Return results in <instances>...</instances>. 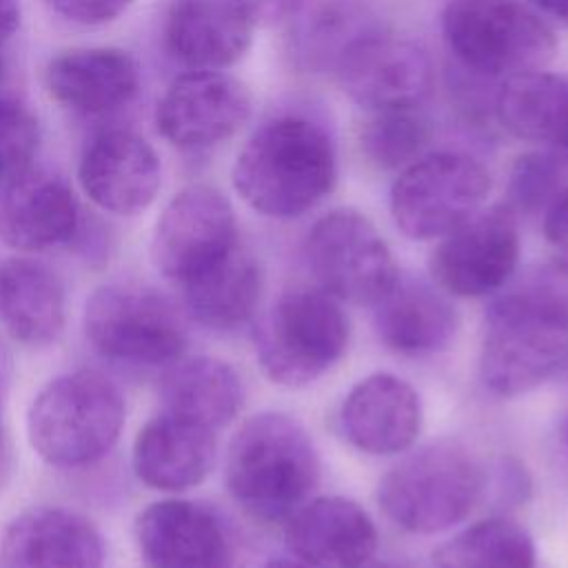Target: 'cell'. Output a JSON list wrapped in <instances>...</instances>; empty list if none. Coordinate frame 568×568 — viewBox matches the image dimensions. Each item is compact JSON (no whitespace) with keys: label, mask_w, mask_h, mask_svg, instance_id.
Masks as SVG:
<instances>
[{"label":"cell","mask_w":568,"mask_h":568,"mask_svg":"<svg viewBox=\"0 0 568 568\" xmlns=\"http://www.w3.org/2000/svg\"><path fill=\"white\" fill-rule=\"evenodd\" d=\"M568 368V277L552 268L521 277L488 313L479 373L495 395H524Z\"/></svg>","instance_id":"cell-1"},{"label":"cell","mask_w":568,"mask_h":568,"mask_svg":"<svg viewBox=\"0 0 568 568\" xmlns=\"http://www.w3.org/2000/svg\"><path fill=\"white\" fill-rule=\"evenodd\" d=\"M337 182V153L328 131L306 115L264 122L233 164V186L257 213L300 217L320 204Z\"/></svg>","instance_id":"cell-2"},{"label":"cell","mask_w":568,"mask_h":568,"mask_svg":"<svg viewBox=\"0 0 568 568\" xmlns=\"http://www.w3.org/2000/svg\"><path fill=\"white\" fill-rule=\"evenodd\" d=\"M320 459L306 428L284 413L248 417L226 453V488L257 521H286L317 486Z\"/></svg>","instance_id":"cell-3"},{"label":"cell","mask_w":568,"mask_h":568,"mask_svg":"<svg viewBox=\"0 0 568 568\" xmlns=\"http://www.w3.org/2000/svg\"><path fill=\"white\" fill-rule=\"evenodd\" d=\"M124 426V399L98 371H73L51 379L31 402L27 437L51 466L80 468L102 459Z\"/></svg>","instance_id":"cell-4"},{"label":"cell","mask_w":568,"mask_h":568,"mask_svg":"<svg viewBox=\"0 0 568 568\" xmlns=\"http://www.w3.org/2000/svg\"><path fill=\"white\" fill-rule=\"evenodd\" d=\"M484 490L479 462L457 442H433L402 457L379 481L377 501L402 530L435 535L464 521Z\"/></svg>","instance_id":"cell-5"},{"label":"cell","mask_w":568,"mask_h":568,"mask_svg":"<svg viewBox=\"0 0 568 568\" xmlns=\"http://www.w3.org/2000/svg\"><path fill=\"white\" fill-rule=\"evenodd\" d=\"M346 346L348 320L322 288L280 293L255 328V355L264 375L288 388L320 379Z\"/></svg>","instance_id":"cell-6"},{"label":"cell","mask_w":568,"mask_h":568,"mask_svg":"<svg viewBox=\"0 0 568 568\" xmlns=\"http://www.w3.org/2000/svg\"><path fill=\"white\" fill-rule=\"evenodd\" d=\"M442 31L459 64L488 78L541 71L557 49L552 29L519 0H448Z\"/></svg>","instance_id":"cell-7"},{"label":"cell","mask_w":568,"mask_h":568,"mask_svg":"<svg viewBox=\"0 0 568 568\" xmlns=\"http://www.w3.org/2000/svg\"><path fill=\"white\" fill-rule=\"evenodd\" d=\"M84 333L109 359L131 364H173L186 348L178 308L142 284H106L84 306Z\"/></svg>","instance_id":"cell-8"},{"label":"cell","mask_w":568,"mask_h":568,"mask_svg":"<svg viewBox=\"0 0 568 568\" xmlns=\"http://www.w3.org/2000/svg\"><path fill=\"white\" fill-rule=\"evenodd\" d=\"M490 191L481 162L457 151L419 155L390 189V215L413 240L444 237L475 215Z\"/></svg>","instance_id":"cell-9"},{"label":"cell","mask_w":568,"mask_h":568,"mask_svg":"<svg viewBox=\"0 0 568 568\" xmlns=\"http://www.w3.org/2000/svg\"><path fill=\"white\" fill-rule=\"evenodd\" d=\"M306 266L324 293L355 304H375L399 277L386 240L353 209L322 215L304 244Z\"/></svg>","instance_id":"cell-10"},{"label":"cell","mask_w":568,"mask_h":568,"mask_svg":"<svg viewBox=\"0 0 568 568\" xmlns=\"http://www.w3.org/2000/svg\"><path fill=\"white\" fill-rule=\"evenodd\" d=\"M237 244L235 213L226 195L193 184L175 193L160 213L151 260L166 280L182 286L224 260Z\"/></svg>","instance_id":"cell-11"},{"label":"cell","mask_w":568,"mask_h":568,"mask_svg":"<svg viewBox=\"0 0 568 568\" xmlns=\"http://www.w3.org/2000/svg\"><path fill=\"white\" fill-rule=\"evenodd\" d=\"M519 262V229L510 206L479 209L448 231L430 255L435 284L455 297H484L508 284Z\"/></svg>","instance_id":"cell-12"},{"label":"cell","mask_w":568,"mask_h":568,"mask_svg":"<svg viewBox=\"0 0 568 568\" xmlns=\"http://www.w3.org/2000/svg\"><path fill=\"white\" fill-rule=\"evenodd\" d=\"M344 93L377 113L417 109L433 91L428 53L397 36L371 31L357 38L335 64Z\"/></svg>","instance_id":"cell-13"},{"label":"cell","mask_w":568,"mask_h":568,"mask_svg":"<svg viewBox=\"0 0 568 568\" xmlns=\"http://www.w3.org/2000/svg\"><path fill=\"white\" fill-rule=\"evenodd\" d=\"M133 532L146 568H240L231 528L206 504L153 501L135 517Z\"/></svg>","instance_id":"cell-14"},{"label":"cell","mask_w":568,"mask_h":568,"mask_svg":"<svg viewBox=\"0 0 568 568\" xmlns=\"http://www.w3.org/2000/svg\"><path fill=\"white\" fill-rule=\"evenodd\" d=\"M251 115L248 89L224 71L178 75L155 109V124L178 149H211L235 135Z\"/></svg>","instance_id":"cell-15"},{"label":"cell","mask_w":568,"mask_h":568,"mask_svg":"<svg viewBox=\"0 0 568 568\" xmlns=\"http://www.w3.org/2000/svg\"><path fill=\"white\" fill-rule=\"evenodd\" d=\"M78 180L93 204L115 215L142 213L162 182L153 146L131 131H104L82 151Z\"/></svg>","instance_id":"cell-16"},{"label":"cell","mask_w":568,"mask_h":568,"mask_svg":"<svg viewBox=\"0 0 568 568\" xmlns=\"http://www.w3.org/2000/svg\"><path fill=\"white\" fill-rule=\"evenodd\" d=\"M284 539L308 568H362L375 555L377 528L357 501L326 495L308 499L286 519Z\"/></svg>","instance_id":"cell-17"},{"label":"cell","mask_w":568,"mask_h":568,"mask_svg":"<svg viewBox=\"0 0 568 568\" xmlns=\"http://www.w3.org/2000/svg\"><path fill=\"white\" fill-rule=\"evenodd\" d=\"M4 568H102L95 526L67 508H31L9 521L0 539Z\"/></svg>","instance_id":"cell-18"},{"label":"cell","mask_w":568,"mask_h":568,"mask_svg":"<svg viewBox=\"0 0 568 568\" xmlns=\"http://www.w3.org/2000/svg\"><path fill=\"white\" fill-rule=\"evenodd\" d=\"M339 426L344 437L362 453H404L422 428L419 395L393 373H373L359 379L344 397Z\"/></svg>","instance_id":"cell-19"},{"label":"cell","mask_w":568,"mask_h":568,"mask_svg":"<svg viewBox=\"0 0 568 568\" xmlns=\"http://www.w3.org/2000/svg\"><path fill=\"white\" fill-rule=\"evenodd\" d=\"M80 224L73 191L55 175L31 171L11 178L0 200V240L22 253L69 242Z\"/></svg>","instance_id":"cell-20"},{"label":"cell","mask_w":568,"mask_h":568,"mask_svg":"<svg viewBox=\"0 0 568 568\" xmlns=\"http://www.w3.org/2000/svg\"><path fill=\"white\" fill-rule=\"evenodd\" d=\"M215 464V430L175 413L149 419L133 442V470L155 490L197 486Z\"/></svg>","instance_id":"cell-21"},{"label":"cell","mask_w":568,"mask_h":568,"mask_svg":"<svg viewBox=\"0 0 568 568\" xmlns=\"http://www.w3.org/2000/svg\"><path fill=\"white\" fill-rule=\"evenodd\" d=\"M253 22L235 0H175L164 22L169 53L189 69L222 71L251 47Z\"/></svg>","instance_id":"cell-22"},{"label":"cell","mask_w":568,"mask_h":568,"mask_svg":"<svg viewBox=\"0 0 568 568\" xmlns=\"http://www.w3.org/2000/svg\"><path fill=\"white\" fill-rule=\"evenodd\" d=\"M44 82L53 100L84 115H102L126 106L140 89V67L122 49L91 47L55 55Z\"/></svg>","instance_id":"cell-23"},{"label":"cell","mask_w":568,"mask_h":568,"mask_svg":"<svg viewBox=\"0 0 568 568\" xmlns=\"http://www.w3.org/2000/svg\"><path fill=\"white\" fill-rule=\"evenodd\" d=\"M373 306L379 339L390 351L410 357L444 351L459 326L457 311L448 297L422 280L399 275Z\"/></svg>","instance_id":"cell-24"},{"label":"cell","mask_w":568,"mask_h":568,"mask_svg":"<svg viewBox=\"0 0 568 568\" xmlns=\"http://www.w3.org/2000/svg\"><path fill=\"white\" fill-rule=\"evenodd\" d=\"M0 324L27 346H47L64 328V288L42 262L11 257L0 262Z\"/></svg>","instance_id":"cell-25"},{"label":"cell","mask_w":568,"mask_h":568,"mask_svg":"<svg viewBox=\"0 0 568 568\" xmlns=\"http://www.w3.org/2000/svg\"><path fill=\"white\" fill-rule=\"evenodd\" d=\"M184 306L191 317L215 331L246 324L262 295V268L251 251L237 244L224 260L182 284Z\"/></svg>","instance_id":"cell-26"},{"label":"cell","mask_w":568,"mask_h":568,"mask_svg":"<svg viewBox=\"0 0 568 568\" xmlns=\"http://www.w3.org/2000/svg\"><path fill=\"white\" fill-rule=\"evenodd\" d=\"M164 410L200 422L209 428L229 424L242 408L244 386L237 371L209 355L175 359L162 375Z\"/></svg>","instance_id":"cell-27"},{"label":"cell","mask_w":568,"mask_h":568,"mask_svg":"<svg viewBox=\"0 0 568 568\" xmlns=\"http://www.w3.org/2000/svg\"><path fill=\"white\" fill-rule=\"evenodd\" d=\"M497 118L513 135L568 155V75L530 71L504 82Z\"/></svg>","instance_id":"cell-28"},{"label":"cell","mask_w":568,"mask_h":568,"mask_svg":"<svg viewBox=\"0 0 568 568\" xmlns=\"http://www.w3.org/2000/svg\"><path fill=\"white\" fill-rule=\"evenodd\" d=\"M433 559L435 568H535L537 552L526 528L490 517L453 535Z\"/></svg>","instance_id":"cell-29"},{"label":"cell","mask_w":568,"mask_h":568,"mask_svg":"<svg viewBox=\"0 0 568 568\" xmlns=\"http://www.w3.org/2000/svg\"><path fill=\"white\" fill-rule=\"evenodd\" d=\"M371 31L375 29L366 22V7L357 0H320L295 29V55L311 69L335 67L339 55Z\"/></svg>","instance_id":"cell-30"},{"label":"cell","mask_w":568,"mask_h":568,"mask_svg":"<svg viewBox=\"0 0 568 568\" xmlns=\"http://www.w3.org/2000/svg\"><path fill=\"white\" fill-rule=\"evenodd\" d=\"M430 124L417 109L377 111L362 129V151L379 169H404L424 155Z\"/></svg>","instance_id":"cell-31"},{"label":"cell","mask_w":568,"mask_h":568,"mask_svg":"<svg viewBox=\"0 0 568 568\" xmlns=\"http://www.w3.org/2000/svg\"><path fill=\"white\" fill-rule=\"evenodd\" d=\"M566 184L568 155H557L548 151L521 155L510 171L508 206L521 213H544Z\"/></svg>","instance_id":"cell-32"},{"label":"cell","mask_w":568,"mask_h":568,"mask_svg":"<svg viewBox=\"0 0 568 568\" xmlns=\"http://www.w3.org/2000/svg\"><path fill=\"white\" fill-rule=\"evenodd\" d=\"M38 149V122L18 100L0 93V180H11L31 166Z\"/></svg>","instance_id":"cell-33"},{"label":"cell","mask_w":568,"mask_h":568,"mask_svg":"<svg viewBox=\"0 0 568 568\" xmlns=\"http://www.w3.org/2000/svg\"><path fill=\"white\" fill-rule=\"evenodd\" d=\"M544 237L552 257V268L568 277V184L544 211Z\"/></svg>","instance_id":"cell-34"},{"label":"cell","mask_w":568,"mask_h":568,"mask_svg":"<svg viewBox=\"0 0 568 568\" xmlns=\"http://www.w3.org/2000/svg\"><path fill=\"white\" fill-rule=\"evenodd\" d=\"M133 0H47V4L75 24H106L115 20Z\"/></svg>","instance_id":"cell-35"},{"label":"cell","mask_w":568,"mask_h":568,"mask_svg":"<svg viewBox=\"0 0 568 568\" xmlns=\"http://www.w3.org/2000/svg\"><path fill=\"white\" fill-rule=\"evenodd\" d=\"M253 24H277L295 18L306 0H235Z\"/></svg>","instance_id":"cell-36"},{"label":"cell","mask_w":568,"mask_h":568,"mask_svg":"<svg viewBox=\"0 0 568 568\" xmlns=\"http://www.w3.org/2000/svg\"><path fill=\"white\" fill-rule=\"evenodd\" d=\"M20 22L18 0H0V51L11 40Z\"/></svg>","instance_id":"cell-37"},{"label":"cell","mask_w":568,"mask_h":568,"mask_svg":"<svg viewBox=\"0 0 568 568\" xmlns=\"http://www.w3.org/2000/svg\"><path fill=\"white\" fill-rule=\"evenodd\" d=\"M537 4L559 22L568 24V0H537Z\"/></svg>","instance_id":"cell-38"},{"label":"cell","mask_w":568,"mask_h":568,"mask_svg":"<svg viewBox=\"0 0 568 568\" xmlns=\"http://www.w3.org/2000/svg\"><path fill=\"white\" fill-rule=\"evenodd\" d=\"M260 568H308V566L297 559H271V561L262 564Z\"/></svg>","instance_id":"cell-39"},{"label":"cell","mask_w":568,"mask_h":568,"mask_svg":"<svg viewBox=\"0 0 568 568\" xmlns=\"http://www.w3.org/2000/svg\"><path fill=\"white\" fill-rule=\"evenodd\" d=\"M0 371H2V357H0ZM7 466V439H4V428H2V419H0V475Z\"/></svg>","instance_id":"cell-40"},{"label":"cell","mask_w":568,"mask_h":568,"mask_svg":"<svg viewBox=\"0 0 568 568\" xmlns=\"http://www.w3.org/2000/svg\"><path fill=\"white\" fill-rule=\"evenodd\" d=\"M362 568H397V566L386 564V561H366Z\"/></svg>","instance_id":"cell-41"},{"label":"cell","mask_w":568,"mask_h":568,"mask_svg":"<svg viewBox=\"0 0 568 568\" xmlns=\"http://www.w3.org/2000/svg\"><path fill=\"white\" fill-rule=\"evenodd\" d=\"M566 442H568V426H566Z\"/></svg>","instance_id":"cell-42"}]
</instances>
